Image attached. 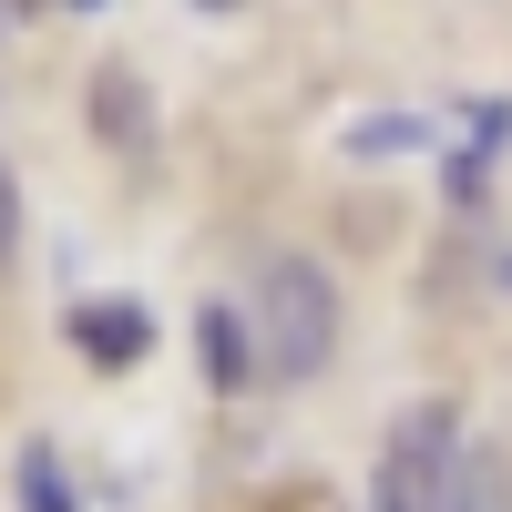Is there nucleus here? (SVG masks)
I'll return each mask as SVG.
<instances>
[{
    "label": "nucleus",
    "mask_w": 512,
    "mask_h": 512,
    "mask_svg": "<svg viewBox=\"0 0 512 512\" xmlns=\"http://www.w3.org/2000/svg\"><path fill=\"white\" fill-rule=\"evenodd\" d=\"M338 277L318 267V256H267L246 287V338H256V379L267 390H308V379L338 359Z\"/></svg>",
    "instance_id": "obj_1"
},
{
    "label": "nucleus",
    "mask_w": 512,
    "mask_h": 512,
    "mask_svg": "<svg viewBox=\"0 0 512 512\" xmlns=\"http://www.w3.org/2000/svg\"><path fill=\"white\" fill-rule=\"evenodd\" d=\"M461 400H410L390 420V441H379V482H369V512H451L461 492Z\"/></svg>",
    "instance_id": "obj_2"
},
{
    "label": "nucleus",
    "mask_w": 512,
    "mask_h": 512,
    "mask_svg": "<svg viewBox=\"0 0 512 512\" xmlns=\"http://www.w3.org/2000/svg\"><path fill=\"white\" fill-rule=\"evenodd\" d=\"M62 338H72L93 369H134V359L154 349V308H144V297H72V308H62Z\"/></svg>",
    "instance_id": "obj_3"
},
{
    "label": "nucleus",
    "mask_w": 512,
    "mask_h": 512,
    "mask_svg": "<svg viewBox=\"0 0 512 512\" xmlns=\"http://www.w3.org/2000/svg\"><path fill=\"white\" fill-rule=\"evenodd\" d=\"M502 144H512V103H502V93H461V154H441V195L472 205Z\"/></svg>",
    "instance_id": "obj_4"
},
{
    "label": "nucleus",
    "mask_w": 512,
    "mask_h": 512,
    "mask_svg": "<svg viewBox=\"0 0 512 512\" xmlns=\"http://www.w3.org/2000/svg\"><path fill=\"white\" fill-rule=\"evenodd\" d=\"M93 134L113 154H154V103H144V72L134 62H103L93 72Z\"/></svg>",
    "instance_id": "obj_5"
},
{
    "label": "nucleus",
    "mask_w": 512,
    "mask_h": 512,
    "mask_svg": "<svg viewBox=\"0 0 512 512\" xmlns=\"http://www.w3.org/2000/svg\"><path fill=\"white\" fill-rule=\"evenodd\" d=\"M195 349H205V379L236 400V390H256V338H246V308H226V297H205L195 308Z\"/></svg>",
    "instance_id": "obj_6"
},
{
    "label": "nucleus",
    "mask_w": 512,
    "mask_h": 512,
    "mask_svg": "<svg viewBox=\"0 0 512 512\" xmlns=\"http://www.w3.org/2000/svg\"><path fill=\"white\" fill-rule=\"evenodd\" d=\"M420 144H441L431 113H369V123H349V154H359V164H379V154H420Z\"/></svg>",
    "instance_id": "obj_7"
},
{
    "label": "nucleus",
    "mask_w": 512,
    "mask_h": 512,
    "mask_svg": "<svg viewBox=\"0 0 512 512\" xmlns=\"http://www.w3.org/2000/svg\"><path fill=\"white\" fill-rule=\"evenodd\" d=\"M21 512H82L72 482H62V451H52V441H31V451H21Z\"/></svg>",
    "instance_id": "obj_8"
},
{
    "label": "nucleus",
    "mask_w": 512,
    "mask_h": 512,
    "mask_svg": "<svg viewBox=\"0 0 512 512\" xmlns=\"http://www.w3.org/2000/svg\"><path fill=\"white\" fill-rule=\"evenodd\" d=\"M451 512H512V472H502L492 451H472V461H461V492H451Z\"/></svg>",
    "instance_id": "obj_9"
},
{
    "label": "nucleus",
    "mask_w": 512,
    "mask_h": 512,
    "mask_svg": "<svg viewBox=\"0 0 512 512\" xmlns=\"http://www.w3.org/2000/svg\"><path fill=\"white\" fill-rule=\"evenodd\" d=\"M11 256H21V175L0 164V267H11Z\"/></svg>",
    "instance_id": "obj_10"
},
{
    "label": "nucleus",
    "mask_w": 512,
    "mask_h": 512,
    "mask_svg": "<svg viewBox=\"0 0 512 512\" xmlns=\"http://www.w3.org/2000/svg\"><path fill=\"white\" fill-rule=\"evenodd\" d=\"M0 11H21V21H31V11H52V0H0Z\"/></svg>",
    "instance_id": "obj_11"
},
{
    "label": "nucleus",
    "mask_w": 512,
    "mask_h": 512,
    "mask_svg": "<svg viewBox=\"0 0 512 512\" xmlns=\"http://www.w3.org/2000/svg\"><path fill=\"white\" fill-rule=\"evenodd\" d=\"M492 277H502V297H512V256H502V267H492Z\"/></svg>",
    "instance_id": "obj_12"
},
{
    "label": "nucleus",
    "mask_w": 512,
    "mask_h": 512,
    "mask_svg": "<svg viewBox=\"0 0 512 512\" xmlns=\"http://www.w3.org/2000/svg\"><path fill=\"white\" fill-rule=\"evenodd\" d=\"M62 11H103V0H62Z\"/></svg>",
    "instance_id": "obj_13"
},
{
    "label": "nucleus",
    "mask_w": 512,
    "mask_h": 512,
    "mask_svg": "<svg viewBox=\"0 0 512 512\" xmlns=\"http://www.w3.org/2000/svg\"><path fill=\"white\" fill-rule=\"evenodd\" d=\"M0 31H11V21H0Z\"/></svg>",
    "instance_id": "obj_14"
}]
</instances>
